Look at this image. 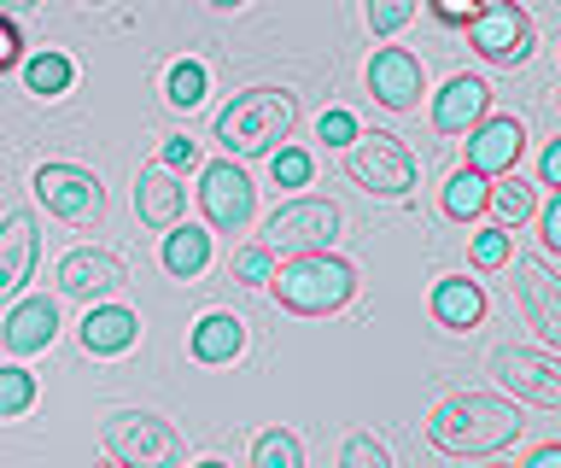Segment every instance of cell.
<instances>
[{
    "instance_id": "1",
    "label": "cell",
    "mask_w": 561,
    "mask_h": 468,
    "mask_svg": "<svg viewBox=\"0 0 561 468\" xmlns=\"http://www.w3.org/2000/svg\"><path fill=\"white\" fill-rule=\"evenodd\" d=\"M520 440V410L497 392H450L445 404L427 415V445L445 450L456 463L497 457Z\"/></svg>"
},
{
    "instance_id": "2",
    "label": "cell",
    "mask_w": 561,
    "mask_h": 468,
    "mask_svg": "<svg viewBox=\"0 0 561 468\" xmlns=\"http://www.w3.org/2000/svg\"><path fill=\"white\" fill-rule=\"evenodd\" d=\"M280 310H293V317H333V310H345L357 299V264H345L340 252L316 247V252H293L280 258V270H270V282Z\"/></svg>"
},
{
    "instance_id": "3",
    "label": "cell",
    "mask_w": 561,
    "mask_h": 468,
    "mask_svg": "<svg viewBox=\"0 0 561 468\" xmlns=\"http://www.w3.org/2000/svg\"><path fill=\"white\" fill-rule=\"evenodd\" d=\"M298 124V100L287 89H245L217 112V141L228 159H263L293 135Z\"/></svg>"
},
{
    "instance_id": "4",
    "label": "cell",
    "mask_w": 561,
    "mask_h": 468,
    "mask_svg": "<svg viewBox=\"0 0 561 468\" xmlns=\"http://www.w3.org/2000/svg\"><path fill=\"white\" fill-rule=\"evenodd\" d=\"M105 450H112V463H123V468H182L187 463L182 433L152 410L112 415V422H105Z\"/></svg>"
},
{
    "instance_id": "5",
    "label": "cell",
    "mask_w": 561,
    "mask_h": 468,
    "mask_svg": "<svg viewBox=\"0 0 561 468\" xmlns=\"http://www.w3.org/2000/svg\"><path fill=\"white\" fill-rule=\"evenodd\" d=\"M462 30H468V47L485 65H508V71L526 65L533 47H538V30H533V19H526L520 0H480V12H473Z\"/></svg>"
},
{
    "instance_id": "6",
    "label": "cell",
    "mask_w": 561,
    "mask_h": 468,
    "mask_svg": "<svg viewBox=\"0 0 561 468\" xmlns=\"http://www.w3.org/2000/svg\"><path fill=\"white\" fill-rule=\"evenodd\" d=\"M345 176L357 187H368V194H380V199H403L415 187V152L386 129H375V135L357 129V141L345 152Z\"/></svg>"
},
{
    "instance_id": "7",
    "label": "cell",
    "mask_w": 561,
    "mask_h": 468,
    "mask_svg": "<svg viewBox=\"0 0 561 468\" xmlns=\"http://www.w3.org/2000/svg\"><path fill=\"white\" fill-rule=\"evenodd\" d=\"M491 375H497V387L515 392L520 404L561 410V363H556L550 345H543V352H533V345H503V352H491Z\"/></svg>"
},
{
    "instance_id": "8",
    "label": "cell",
    "mask_w": 561,
    "mask_h": 468,
    "mask_svg": "<svg viewBox=\"0 0 561 468\" xmlns=\"http://www.w3.org/2000/svg\"><path fill=\"white\" fill-rule=\"evenodd\" d=\"M333 235H340V205L333 199H287L270 222H263V247L280 252V258L333 247Z\"/></svg>"
},
{
    "instance_id": "9",
    "label": "cell",
    "mask_w": 561,
    "mask_h": 468,
    "mask_svg": "<svg viewBox=\"0 0 561 468\" xmlns=\"http://www.w3.org/2000/svg\"><path fill=\"white\" fill-rule=\"evenodd\" d=\"M35 199H42L53 217L82 222V229L105 217V187H100L94 170H82V164H42L35 170Z\"/></svg>"
},
{
    "instance_id": "10",
    "label": "cell",
    "mask_w": 561,
    "mask_h": 468,
    "mask_svg": "<svg viewBox=\"0 0 561 468\" xmlns=\"http://www.w3.org/2000/svg\"><path fill=\"white\" fill-rule=\"evenodd\" d=\"M199 212H205L210 229L240 235L245 222H252V212H257V187H252V176H245L234 159L205 164V176H199Z\"/></svg>"
},
{
    "instance_id": "11",
    "label": "cell",
    "mask_w": 561,
    "mask_h": 468,
    "mask_svg": "<svg viewBox=\"0 0 561 468\" xmlns=\"http://www.w3.org/2000/svg\"><path fill=\"white\" fill-rule=\"evenodd\" d=\"M129 282V270H123V258L117 252H105V247H77V252H65L59 258V293L65 299H112V293Z\"/></svg>"
},
{
    "instance_id": "12",
    "label": "cell",
    "mask_w": 561,
    "mask_h": 468,
    "mask_svg": "<svg viewBox=\"0 0 561 468\" xmlns=\"http://www.w3.org/2000/svg\"><path fill=\"white\" fill-rule=\"evenodd\" d=\"M515 293H520V310H526V322L538 328V340L561 345V282H556V270L543 264V258H520L515 264Z\"/></svg>"
},
{
    "instance_id": "13",
    "label": "cell",
    "mask_w": 561,
    "mask_h": 468,
    "mask_svg": "<svg viewBox=\"0 0 561 468\" xmlns=\"http://www.w3.org/2000/svg\"><path fill=\"white\" fill-rule=\"evenodd\" d=\"M368 94H375L386 112H415L421 106V59L410 47H380V54L368 59Z\"/></svg>"
},
{
    "instance_id": "14",
    "label": "cell",
    "mask_w": 561,
    "mask_h": 468,
    "mask_svg": "<svg viewBox=\"0 0 561 468\" xmlns=\"http://www.w3.org/2000/svg\"><path fill=\"white\" fill-rule=\"evenodd\" d=\"M520 152H526V124L520 117H480V124L468 129V170H480V176L515 170Z\"/></svg>"
},
{
    "instance_id": "15",
    "label": "cell",
    "mask_w": 561,
    "mask_h": 468,
    "mask_svg": "<svg viewBox=\"0 0 561 468\" xmlns=\"http://www.w3.org/2000/svg\"><path fill=\"white\" fill-rule=\"evenodd\" d=\"M35 252H42L35 217L30 212L0 217V299H18V293H24V282L35 275Z\"/></svg>"
},
{
    "instance_id": "16",
    "label": "cell",
    "mask_w": 561,
    "mask_h": 468,
    "mask_svg": "<svg viewBox=\"0 0 561 468\" xmlns=\"http://www.w3.org/2000/svg\"><path fill=\"white\" fill-rule=\"evenodd\" d=\"M53 334H59V305H53V299H18V305H12V317L0 322V340H7V352H12V357L47 352Z\"/></svg>"
},
{
    "instance_id": "17",
    "label": "cell",
    "mask_w": 561,
    "mask_h": 468,
    "mask_svg": "<svg viewBox=\"0 0 561 468\" xmlns=\"http://www.w3.org/2000/svg\"><path fill=\"white\" fill-rule=\"evenodd\" d=\"M485 106H491V89H485L480 77L462 71V77H450L445 94L433 100V129H438V135H468V129L485 117Z\"/></svg>"
},
{
    "instance_id": "18",
    "label": "cell",
    "mask_w": 561,
    "mask_h": 468,
    "mask_svg": "<svg viewBox=\"0 0 561 468\" xmlns=\"http://www.w3.org/2000/svg\"><path fill=\"white\" fill-rule=\"evenodd\" d=\"M135 212H140V222H152V229H170V222L187 212V187L175 182L170 164H147V170H140V182H135Z\"/></svg>"
},
{
    "instance_id": "19",
    "label": "cell",
    "mask_w": 561,
    "mask_h": 468,
    "mask_svg": "<svg viewBox=\"0 0 561 468\" xmlns=\"http://www.w3.org/2000/svg\"><path fill=\"white\" fill-rule=\"evenodd\" d=\"M140 340V317L123 305H88L82 317V352L88 357H117Z\"/></svg>"
},
{
    "instance_id": "20",
    "label": "cell",
    "mask_w": 561,
    "mask_h": 468,
    "mask_svg": "<svg viewBox=\"0 0 561 468\" xmlns=\"http://www.w3.org/2000/svg\"><path fill=\"white\" fill-rule=\"evenodd\" d=\"M427 305H433V322L456 328V334L480 328V317H485V293H480V282H468V275H445V282L433 287Z\"/></svg>"
},
{
    "instance_id": "21",
    "label": "cell",
    "mask_w": 561,
    "mask_h": 468,
    "mask_svg": "<svg viewBox=\"0 0 561 468\" xmlns=\"http://www.w3.org/2000/svg\"><path fill=\"white\" fill-rule=\"evenodd\" d=\"M187 352H193V363H234L245 352V322L228 317V310H210V317L193 322Z\"/></svg>"
},
{
    "instance_id": "22",
    "label": "cell",
    "mask_w": 561,
    "mask_h": 468,
    "mask_svg": "<svg viewBox=\"0 0 561 468\" xmlns=\"http://www.w3.org/2000/svg\"><path fill=\"white\" fill-rule=\"evenodd\" d=\"M164 270L175 275V282H193V275H199L205 264H210V235L199 229V222H182L175 217L170 222V235H164Z\"/></svg>"
},
{
    "instance_id": "23",
    "label": "cell",
    "mask_w": 561,
    "mask_h": 468,
    "mask_svg": "<svg viewBox=\"0 0 561 468\" xmlns=\"http://www.w3.org/2000/svg\"><path fill=\"white\" fill-rule=\"evenodd\" d=\"M485 212L497 217V229H520V222L538 212V187L520 182L515 170H503V176L485 182Z\"/></svg>"
},
{
    "instance_id": "24",
    "label": "cell",
    "mask_w": 561,
    "mask_h": 468,
    "mask_svg": "<svg viewBox=\"0 0 561 468\" xmlns=\"http://www.w3.org/2000/svg\"><path fill=\"white\" fill-rule=\"evenodd\" d=\"M70 82H77V65H70L65 54H53V47H42L35 59H24V89H30V94L59 100Z\"/></svg>"
},
{
    "instance_id": "25",
    "label": "cell",
    "mask_w": 561,
    "mask_h": 468,
    "mask_svg": "<svg viewBox=\"0 0 561 468\" xmlns=\"http://www.w3.org/2000/svg\"><path fill=\"white\" fill-rule=\"evenodd\" d=\"M485 182L491 176H480V170H456L450 176V187H445V217H456V222H468V217H480L485 212Z\"/></svg>"
},
{
    "instance_id": "26",
    "label": "cell",
    "mask_w": 561,
    "mask_h": 468,
    "mask_svg": "<svg viewBox=\"0 0 561 468\" xmlns=\"http://www.w3.org/2000/svg\"><path fill=\"white\" fill-rule=\"evenodd\" d=\"M205 82H210L205 65L199 59H182V65H170V77H164V100H170L175 112H193L205 100Z\"/></svg>"
},
{
    "instance_id": "27",
    "label": "cell",
    "mask_w": 561,
    "mask_h": 468,
    "mask_svg": "<svg viewBox=\"0 0 561 468\" xmlns=\"http://www.w3.org/2000/svg\"><path fill=\"white\" fill-rule=\"evenodd\" d=\"M252 468H305V445H298L287 427H270V433H257V445H252Z\"/></svg>"
},
{
    "instance_id": "28",
    "label": "cell",
    "mask_w": 561,
    "mask_h": 468,
    "mask_svg": "<svg viewBox=\"0 0 561 468\" xmlns=\"http://www.w3.org/2000/svg\"><path fill=\"white\" fill-rule=\"evenodd\" d=\"M30 404H35V375L18 369V363H0V422L24 415Z\"/></svg>"
},
{
    "instance_id": "29",
    "label": "cell",
    "mask_w": 561,
    "mask_h": 468,
    "mask_svg": "<svg viewBox=\"0 0 561 468\" xmlns=\"http://www.w3.org/2000/svg\"><path fill=\"white\" fill-rule=\"evenodd\" d=\"M468 258H473V270H503L508 258H515V240H508V229L491 222V229H480L468 240Z\"/></svg>"
},
{
    "instance_id": "30",
    "label": "cell",
    "mask_w": 561,
    "mask_h": 468,
    "mask_svg": "<svg viewBox=\"0 0 561 468\" xmlns=\"http://www.w3.org/2000/svg\"><path fill=\"white\" fill-rule=\"evenodd\" d=\"M270 270H275V252L263 247V240H257V247H240L234 264H228V275H234L240 287H263V282H270Z\"/></svg>"
},
{
    "instance_id": "31",
    "label": "cell",
    "mask_w": 561,
    "mask_h": 468,
    "mask_svg": "<svg viewBox=\"0 0 561 468\" xmlns=\"http://www.w3.org/2000/svg\"><path fill=\"white\" fill-rule=\"evenodd\" d=\"M270 164H275V182H280V187H305V182H310V170H316V164H310V152H305V147H287V141L270 152Z\"/></svg>"
},
{
    "instance_id": "32",
    "label": "cell",
    "mask_w": 561,
    "mask_h": 468,
    "mask_svg": "<svg viewBox=\"0 0 561 468\" xmlns=\"http://www.w3.org/2000/svg\"><path fill=\"white\" fill-rule=\"evenodd\" d=\"M415 19V0H368V30L375 36H398Z\"/></svg>"
},
{
    "instance_id": "33",
    "label": "cell",
    "mask_w": 561,
    "mask_h": 468,
    "mask_svg": "<svg viewBox=\"0 0 561 468\" xmlns=\"http://www.w3.org/2000/svg\"><path fill=\"white\" fill-rule=\"evenodd\" d=\"M538 247L543 258H561V187H550V199L538 205Z\"/></svg>"
},
{
    "instance_id": "34",
    "label": "cell",
    "mask_w": 561,
    "mask_h": 468,
    "mask_svg": "<svg viewBox=\"0 0 561 468\" xmlns=\"http://www.w3.org/2000/svg\"><path fill=\"white\" fill-rule=\"evenodd\" d=\"M340 463H345V468H386L392 457H386L380 440H368V433H351L345 450H340Z\"/></svg>"
},
{
    "instance_id": "35",
    "label": "cell",
    "mask_w": 561,
    "mask_h": 468,
    "mask_svg": "<svg viewBox=\"0 0 561 468\" xmlns=\"http://www.w3.org/2000/svg\"><path fill=\"white\" fill-rule=\"evenodd\" d=\"M316 135H322L328 147H351V141H357V117H351L345 106H328L322 124H316Z\"/></svg>"
},
{
    "instance_id": "36",
    "label": "cell",
    "mask_w": 561,
    "mask_h": 468,
    "mask_svg": "<svg viewBox=\"0 0 561 468\" xmlns=\"http://www.w3.org/2000/svg\"><path fill=\"white\" fill-rule=\"evenodd\" d=\"M427 7H433V19L445 30H462L473 12H480V0H427Z\"/></svg>"
},
{
    "instance_id": "37",
    "label": "cell",
    "mask_w": 561,
    "mask_h": 468,
    "mask_svg": "<svg viewBox=\"0 0 561 468\" xmlns=\"http://www.w3.org/2000/svg\"><path fill=\"white\" fill-rule=\"evenodd\" d=\"M18 59H24V36H18L12 12H0V71H12Z\"/></svg>"
},
{
    "instance_id": "38",
    "label": "cell",
    "mask_w": 561,
    "mask_h": 468,
    "mask_svg": "<svg viewBox=\"0 0 561 468\" xmlns=\"http://www.w3.org/2000/svg\"><path fill=\"white\" fill-rule=\"evenodd\" d=\"M158 164L193 170V164H199V141H187V135H170V141H164V159H158Z\"/></svg>"
},
{
    "instance_id": "39",
    "label": "cell",
    "mask_w": 561,
    "mask_h": 468,
    "mask_svg": "<svg viewBox=\"0 0 561 468\" xmlns=\"http://www.w3.org/2000/svg\"><path fill=\"white\" fill-rule=\"evenodd\" d=\"M538 176H543V187H561V141H550V147H543V164H538Z\"/></svg>"
},
{
    "instance_id": "40",
    "label": "cell",
    "mask_w": 561,
    "mask_h": 468,
    "mask_svg": "<svg viewBox=\"0 0 561 468\" xmlns=\"http://www.w3.org/2000/svg\"><path fill=\"white\" fill-rule=\"evenodd\" d=\"M526 468H561V445H543V450H538V457L526 463Z\"/></svg>"
},
{
    "instance_id": "41",
    "label": "cell",
    "mask_w": 561,
    "mask_h": 468,
    "mask_svg": "<svg viewBox=\"0 0 561 468\" xmlns=\"http://www.w3.org/2000/svg\"><path fill=\"white\" fill-rule=\"evenodd\" d=\"M42 0H0V12H35Z\"/></svg>"
},
{
    "instance_id": "42",
    "label": "cell",
    "mask_w": 561,
    "mask_h": 468,
    "mask_svg": "<svg viewBox=\"0 0 561 468\" xmlns=\"http://www.w3.org/2000/svg\"><path fill=\"white\" fill-rule=\"evenodd\" d=\"M210 7H217V12H240L245 0H210Z\"/></svg>"
},
{
    "instance_id": "43",
    "label": "cell",
    "mask_w": 561,
    "mask_h": 468,
    "mask_svg": "<svg viewBox=\"0 0 561 468\" xmlns=\"http://www.w3.org/2000/svg\"><path fill=\"white\" fill-rule=\"evenodd\" d=\"M82 7H105V0H82Z\"/></svg>"
}]
</instances>
